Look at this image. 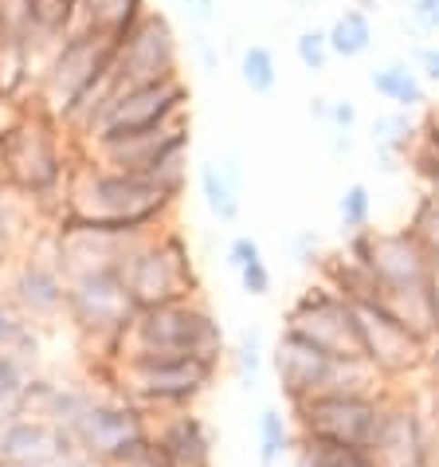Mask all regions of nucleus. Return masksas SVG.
<instances>
[{
	"mask_svg": "<svg viewBox=\"0 0 439 467\" xmlns=\"http://www.w3.org/2000/svg\"><path fill=\"white\" fill-rule=\"evenodd\" d=\"M146 12H149L146 0H79L71 32H98V36H110V40L122 44L141 24Z\"/></svg>",
	"mask_w": 439,
	"mask_h": 467,
	"instance_id": "19",
	"label": "nucleus"
},
{
	"mask_svg": "<svg viewBox=\"0 0 439 467\" xmlns=\"http://www.w3.org/2000/svg\"><path fill=\"white\" fill-rule=\"evenodd\" d=\"M291 467H377V463H373L365 448H350V444H338V440L294 432Z\"/></svg>",
	"mask_w": 439,
	"mask_h": 467,
	"instance_id": "23",
	"label": "nucleus"
},
{
	"mask_svg": "<svg viewBox=\"0 0 439 467\" xmlns=\"http://www.w3.org/2000/svg\"><path fill=\"white\" fill-rule=\"evenodd\" d=\"M236 275H240V287L248 291L251 298H267L271 287H275V275H271V267H267V259H263V255L248 259V264H243Z\"/></svg>",
	"mask_w": 439,
	"mask_h": 467,
	"instance_id": "34",
	"label": "nucleus"
},
{
	"mask_svg": "<svg viewBox=\"0 0 439 467\" xmlns=\"http://www.w3.org/2000/svg\"><path fill=\"white\" fill-rule=\"evenodd\" d=\"M134 318H138V306H134L130 291H126L122 267L95 271V275L67 283L63 322H67L87 346H95V354H102V361H118L122 338H126V330L134 327Z\"/></svg>",
	"mask_w": 439,
	"mask_h": 467,
	"instance_id": "6",
	"label": "nucleus"
},
{
	"mask_svg": "<svg viewBox=\"0 0 439 467\" xmlns=\"http://www.w3.org/2000/svg\"><path fill=\"white\" fill-rule=\"evenodd\" d=\"M435 283H439V252H435Z\"/></svg>",
	"mask_w": 439,
	"mask_h": 467,
	"instance_id": "43",
	"label": "nucleus"
},
{
	"mask_svg": "<svg viewBox=\"0 0 439 467\" xmlns=\"http://www.w3.org/2000/svg\"><path fill=\"white\" fill-rule=\"evenodd\" d=\"M44 248H36L28 255H20L16 264L8 267L5 279V298L20 310L36 327H47V322H59L63 310H67V279L56 267V236L51 228L44 232Z\"/></svg>",
	"mask_w": 439,
	"mask_h": 467,
	"instance_id": "13",
	"label": "nucleus"
},
{
	"mask_svg": "<svg viewBox=\"0 0 439 467\" xmlns=\"http://www.w3.org/2000/svg\"><path fill=\"white\" fill-rule=\"evenodd\" d=\"M122 279L138 310L169 306L180 298H200L197 264H192L189 240L177 224L149 240L130 244V252L122 259Z\"/></svg>",
	"mask_w": 439,
	"mask_h": 467,
	"instance_id": "4",
	"label": "nucleus"
},
{
	"mask_svg": "<svg viewBox=\"0 0 439 467\" xmlns=\"http://www.w3.org/2000/svg\"><path fill=\"white\" fill-rule=\"evenodd\" d=\"M330 36V51L338 59H357L365 56V51L373 47V40H377V32H373V20L365 8H345L333 16V24L326 28Z\"/></svg>",
	"mask_w": 439,
	"mask_h": 467,
	"instance_id": "24",
	"label": "nucleus"
},
{
	"mask_svg": "<svg viewBox=\"0 0 439 467\" xmlns=\"http://www.w3.org/2000/svg\"><path fill=\"white\" fill-rule=\"evenodd\" d=\"M149 440L169 467H216V460H212L216 432L197 409L158 412Z\"/></svg>",
	"mask_w": 439,
	"mask_h": 467,
	"instance_id": "17",
	"label": "nucleus"
},
{
	"mask_svg": "<svg viewBox=\"0 0 439 467\" xmlns=\"http://www.w3.org/2000/svg\"><path fill=\"white\" fill-rule=\"evenodd\" d=\"M267 361H271V354H267V346H263V334L255 330V327L243 330L240 338H236V349H231V366H236V373H240V385L243 389L260 385Z\"/></svg>",
	"mask_w": 439,
	"mask_h": 467,
	"instance_id": "29",
	"label": "nucleus"
},
{
	"mask_svg": "<svg viewBox=\"0 0 439 467\" xmlns=\"http://www.w3.org/2000/svg\"><path fill=\"white\" fill-rule=\"evenodd\" d=\"M180 12L197 24H212L216 20V0H177Z\"/></svg>",
	"mask_w": 439,
	"mask_h": 467,
	"instance_id": "39",
	"label": "nucleus"
},
{
	"mask_svg": "<svg viewBox=\"0 0 439 467\" xmlns=\"http://www.w3.org/2000/svg\"><path fill=\"white\" fill-rule=\"evenodd\" d=\"M40 349H44L40 327L28 322L0 295V354H12V358H24V361H32V366H40Z\"/></svg>",
	"mask_w": 439,
	"mask_h": 467,
	"instance_id": "25",
	"label": "nucleus"
},
{
	"mask_svg": "<svg viewBox=\"0 0 439 467\" xmlns=\"http://www.w3.org/2000/svg\"><path fill=\"white\" fill-rule=\"evenodd\" d=\"M424 381L432 389H439V338L428 346V369H424Z\"/></svg>",
	"mask_w": 439,
	"mask_h": 467,
	"instance_id": "40",
	"label": "nucleus"
},
{
	"mask_svg": "<svg viewBox=\"0 0 439 467\" xmlns=\"http://www.w3.org/2000/svg\"><path fill=\"white\" fill-rule=\"evenodd\" d=\"M294 56H299V63H302L310 75L326 71V67H330V59H333L326 28H306V32H299V40H294Z\"/></svg>",
	"mask_w": 439,
	"mask_h": 467,
	"instance_id": "33",
	"label": "nucleus"
},
{
	"mask_svg": "<svg viewBox=\"0 0 439 467\" xmlns=\"http://www.w3.org/2000/svg\"><path fill=\"white\" fill-rule=\"evenodd\" d=\"M424 405H428V460L424 467H439V389L424 385Z\"/></svg>",
	"mask_w": 439,
	"mask_h": 467,
	"instance_id": "35",
	"label": "nucleus"
},
{
	"mask_svg": "<svg viewBox=\"0 0 439 467\" xmlns=\"http://www.w3.org/2000/svg\"><path fill=\"white\" fill-rule=\"evenodd\" d=\"M189 114V83L173 75V79H158L146 87H130L110 95V102L98 110L95 126H90V150L102 146H118L126 138L138 134H153V130L173 126L177 119Z\"/></svg>",
	"mask_w": 439,
	"mask_h": 467,
	"instance_id": "7",
	"label": "nucleus"
},
{
	"mask_svg": "<svg viewBox=\"0 0 439 467\" xmlns=\"http://www.w3.org/2000/svg\"><path fill=\"white\" fill-rule=\"evenodd\" d=\"M294 259H299L302 267H318L322 259H326V252H322V240L314 236V232H299V236H294Z\"/></svg>",
	"mask_w": 439,
	"mask_h": 467,
	"instance_id": "38",
	"label": "nucleus"
},
{
	"mask_svg": "<svg viewBox=\"0 0 439 467\" xmlns=\"http://www.w3.org/2000/svg\"><path fill=\"white\" fill-rule=\"evenodd\" d=\"M153 436V417L130 397L114 393V389H98L87 412L71 428V440L79 448V456H90L95 463L110 467L122 456H130Z\"/></svg>",
	"mask_w": 439,
	"mask_h": 467,
	"instance_id": "8",
	"label": "nucleus"
},
{
	"mask_svg": "<svg viewBox=\"0 0 439 467\" xmlns=\"http://www.w3.org/2000/svg\"><path fill=\"white\" fill-rule=\"evenodd\" d=\"M75 161L59 141V122L40 107L0 130V177L16 197L32 201L56 220L67 209Z\"/></svg>",
	"mask_w": 439,
	"mask_h": 467,
	"instance_id": "1",
	"label": "nucleus"
},
{
	"mask_svg": "<svg viewBox=\"0 0 439 467\" xmlns=\"http://www.w3.org/2000/svg\"><path fill=\"white\" fill-rule=\"evenodd\" d=\"M255 436H260V467H279V460L291 456V448H294L291 412L267 405L260 412V424H255Z\"/></svg>",
	"mask_w": 439,
	"mask_h": 467,
	"instance_id": "26",
	"label": "nucleus"
},
{
	"mask_svg": "<svg viewBox=\"0 0 439 467\" xmlns=\"http://www.w3.org/2000/svg\"><path fill=\"white\" fill-rule=\"evenodd\" d=\"M345 255L365 264L384 291H408L435 279V248L412 224L396 232L365 228L357 236H345Z\"/></svg>",
	"mask_w": 439,
	"mask_h": 467,
	"instance_id": "9",
	"label": "nucleus"
},
{
	"mask_svg": "<svg viewBox=\"0 0 439 467\" xmlns=\"http://www.w3.org/2000/svg\"><path fill=\"white\" fill-rule=\"evenodd\" d=\"M369 87L377 90L384 102H393V110H420L428 102V83L416 75V67L404 59H393V63H381V67L369 71Z\"/></svg>",
	"mask_w": 439,
	"mask_h": 467,
	"instance_id": "22",
	"label": "nucleus"
},
{
	"mask_svg": "<svg viewBox=\"0 0 439 467\" xmlns=\"http://www.w3.org/2000/svg\"><path fill=\"white\" fill-rule=\"evenodd\" d=\"M173 75H180L177 32L161 12L149 8L138 28L118 44V56H114V95L130 87L158 83V79H173Z\"/></svg>",
	"mask_w": 439,
	"mask_h": 467,
	"instance_id": "14",
	"label": "nucleus"
},
{
	"mask_svg": "<svg viewBox=\"0 0 439 467\" xmlns=\"http://www.w3.org/2000/svg\"><path fill=\"white\" fill-rule=\"evenodd\" d=\"M310 114L330 134H353V126H357V107L350 99H310Z\"/></svg>",
	"mask_w": 439,
	"mask_h": 467,
	"instance_id": "32",
	"label": "nucleus"
},
{
	"mask_svg": "<svg viewBox=\"0 0 439 467\" xmlns=\"http://www.w3.org/2000/svg\"><path fill=\"white\" fill-rule=\"evenodd\" d=\"M271 369H275V381L282 389V397H287V409L314 397H330V393L384 389V381L365 361H338L291 330H279L275 346H271Z\"/></svg>",
	"mask_w": 439,
	"mask_h": 467,
	"instance_id": "5",
	"label": "nucleus"
},
{
	"mask_svg": "<svg viewBox=\"0 0 439 467\" xmlns=\"http://www.w3.org/2000/svg\"><path fill=\"white\" fill-rule=\"evenodd\" d=\"M318 279L326 283L333 295H342L350 306H357V310H377L381 298H384L381 279L373 275L365 264L350 259L345 252H333V255L322 259V264H318Z\"/></svg>",
	"mask_w": 439,
	"mask_h": 467,
	"instance_id": "18",
	"label": "nucleus"
},
{
	"mask_svg": "<svg viewBox=\"0 0 439 467\" xmlns=\"http://www.w3.org/2000/svg\"><path fill=\"white\" fill-rule=\"evenodd\" d=\"M126 354H173V358H209L224 361L228 342L204 298H180L169 306L138 310L134 327L126 330L118 358Z\"/></svg>",
	"mask_w": 439,
	"mask_h": 467,
	"instance_id": "3",
	"label": "nucleus"
},
{
	"mask_svg": "<svg viewBox=\"0 0 439 467\" xmlns=\"http://www.w3.org/2000/svg\"><path fill=\"white\" fill-rule=\"evenodd\" d=\"M240 83L248 87L251 95H271V90L279 87V63L267 44H251L240 51Z\"/></svg>",
	"mask_w": 439,
	"mask_h": 467,
	"instance_id": "28",
	"label": "nucleus"
},
{
	"mask_svg": "<svg viewBox=\"0 0 439 467\" xmlns=\"http://www.w3.org/2000/svg\"><path fill=\"white\" fill-rule=\"evenodd\" d=\"M412 67H416V75H420L424 83L439 87V47L420 44L416 51H412Z\"/></svg>",
	"mask_w": 439,
	"mask_h": 467,
	"instance_id": "37",
	"label": "nucleus"
},
{
	"mask_svg": "<svg viewBox=\"0 0 439 467\" xmlns=\"http://www.w3.org/2000/svg\"><path fill=\"white\" fill-rule=\"evenodd\" d=\"M71 456H79V448L63 428L20 412L0 420V467H51Z\"/></svg>",
	"mask_w": 439,
	"mask_h": 467,
	"instance_id": "16",
	"label": "nucleus"
},
{
	"mask_svg": "<svg viewBox=\"0 0 439 467\" xmlns=\"http://www.w3.org/2000/svg\"><path fill=\"white\" fill-rule=\"evenodd\" d=\"M200 197L209 204V213L220 220V224H236L240 220V170L231 158H209L200 161Z\"/></svg>",
	"mask_w": 439,
	"mask_h": 467,
	"instance_id": "20",
	"label": "nucleus"
},
{
	"mask_svg": "<svg viewBox=\"0 0 439 467\" xmlns=\"http://www.w3.org/2000/svg\"><path fill=\"white\" fill-rule=\"evenodd\" d=\"M330 146H333V153H353V134H330Z\"/></svg>",
	"mask_w": 439,
	"mask_h": 467,
	"instance_id": "41",
	"label": "nucleus"
},
{
	"mask_svg": "<svg viewBox=\"0 0 439 467\" xmlns=\"http://www.w3.org/2000/svg\"><path fill=\"white\" fill-rule=\"evenodd\" d=\"M220 361L173 354H126L114 361V393L130 397L149 417L197 409L212 393Z\"/></svg>",
	"mask_w": 439,
	"mask_h": 467,
	"instance_id": "2",
	"label": "nucleus"
},
{
	"mask_svg": "<svg viewBox=\"0 0 439 467\" xmlns=\"http://www.w3.org/2000/svg\"><path fill=\"white\" fill-rule=\"evenodd\" d=\"M384 389H369V393H330V397H314V400H302V405H291L294 432L338 440V444L369 451L373 436H377V424H381Z\"/></svg>",
	"mask_w": 439,
	"mask_h": 467,
	"instance_id": "11",
	"label": "nucleus"
},
{
	"mask_svg": "<svg viewBox=\"0 0 439 467\" xmlns=\"http://www.w3.org/2000/svg\"><path fill=\"white\" fill-rule=\"evenodd\" d=\"M416 141H420V122H412L408 110H389L381 119H373V150H377L381 173H396L400 165H408V153Z\"/></svg>",
	"mask_w": 439,
	"mask_h": 467,
	"instance_id": "21",
	"label": "nucleus"
},
{
	"mask_svg": "<svg viewBox=\"0 0 439 467\" xmlns=\"http://www.w3.org/2000/svg\"><path fill=\"white\" fill-rule=\"evenodd\" d=\"M338 220H342L345 236H357V232L369 228V220H373V192H369V185L353 181V185L342 189V197H338Z\"/></svg>",
	"mask_w": 439,
	"mask_h": 467,
	"instance_id": "31",
	"label": "nucleus"
},
{
	"mask_svg": "<svg viewBox=\"0 0 439 467\" xmlns=\"http://www.w3.org/2000/svg\"><path fill=\"white\" fill-rule=\"evenodd\" d=\"M36 373H40V366H32V361L0 354V420H8L20 412V400L28 393Z\"/></svg>",
	"mask_w": 439,
	"mask_h": 467,
	"instance_id": "27",
	"label": "nucleus"
},
{
	"mask_svg": "<svg viewBox=\"0 0 439 467\" xmlns=\"http://www.w3.org/2000/svg\"><path fill=\"white\" fill-rule=\"evenodd\" d=\"M51 467H102V463H95L90 456H71V460H59V463H51Z\"/></svg>",
	"mask_w": 439,
	"mask_h": 467,
	"instance_id": "42",
	"label": "nucleus"
},
{
	"mask_svg": "<svg viewBox=\"0 0 439 467\" xmlns=\"http://www.w3.org/2000/svg\"><path fill=\"white\" fill-rule=\"evenodd\" d=\"M404 28L424 32V36L439 32V0H416V5H412V16L404 20Z\"/></svg>",
	"mask_w": 439,
	"mask_h": 467,
	"instance_id": "36",
	"label": "nucleus"
},
{
	"mask_svg": "<svg viewBox=\"0 0 439 467\" xmlns=\"http://www.w3.org/2000/svg\"><path fill=\"white\" fill-rule=\"evenodd\" d=\"M24 236H28V213L12 197H0V271L16 264Z\"/></svg>",
	"mask_w": 439,
	"mask_h": 467,
	"instance_id": "30",
	"label": "nucleus"
},
{
	"mask_svg": "<svg viewBox=\"0 0 439 467\" xmlns=\"http://www.w3.org/2000/svg\"><path fill=\"white\" fill-rule=\"evenodd\" d=\"M369 451L377 467H424V460H428V405H424V389H408V385L384 389L381 424Z\"/></svg>",
	"mask_w": 439,
	"mask_h": 467,
	"instance_id": "12",
	"label": "nucleus"
},
{
	"mask_svg": "<svg viewBox=\"0 0 439 467\" xmlns=\"http://www.w3.org/2000/svg\"><path fill=\"white\" fill-rule=\"evenodd\" d=\"M282 330L299 334L310 346H318L322 354L338 358V361H365L361 354V318L357 306H350L342 295H333L326 283H310V287L294 298Z\"/></svg>",
	"mask_w": 439,
	"mask_h": 467,
	"instance_id": "10",
	"label": "nucleus"
},
{
	"mask_svg": "<svg viewBox=\"0 0 439 467\" xmlns=\"http://www.w3.org/2000/svg\"><path fill=\"white\" fill-rule=\"evenodd\" d=\"M357 318H361V354H365V366L384 385H408L424 378V369H428V346L416 334H408L384 310H357Z\"/></svg>",
	"mask_w": 439,
	"mask_h": 467,
	"instance_id": "15",
	"label": "nucleus"
}]
</instances>
